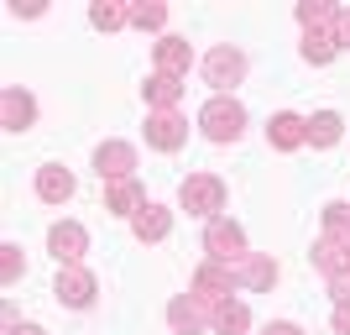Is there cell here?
Wrapping results in <instances>:
<instances>
[{
	"instance_id": "obj_1",
	"label": "cell",
	"mask_w": 350,
	"mask_h": 335,
	"mask_svg": "<svg viewBox=\"0 0 350 335\" xmlns=\"http://www.w3.org/2000/svg\"><path fill=\"white\" fill-rule=\"evenodd\" d=\"M199 126H204L209 142H235V136L246 132V105L235 100V95H215V100L199 110Z\"/></svg>"
},
{
	"instance_id": "obj_2",
	"label": "cell",
	"mask_w": 350,
	"mask_h": 335,
	"mask_svg": "<svg viewBox=\"0 0 350 335\" xmlns=\"http://www.w3.org/2000/svg\"><path fill=\"white\" fill-rule=\"evenodd\" d=\"M178 204L199 220H219V210H225V184H219L215 173H189L183 189H178Z\"/></svg>"
},
{
	"instance_id": "obj_3",
	"label": "cell",
	"mask_w": 350,
	"mask_h": 335,
	"mask_svg": "<svg viewBox=\"0 0 350 335\" xmlns=\"http://www.w3.org/2000/svg\"><path fill=\"white\" fill-rule=\"evenodd\" d=\"M204 251H209V262H225V267H241L251 257L246 251V231L235 225V220H209V231H204Z\"/></svg>"
},
{
	"instance_id": "obj_4",
	"label": "cell",
	"mask_w": 350,
	"mask_h": 335,
	"mask_svg": "<svg viewBox=\"0 0 350 335\" xmlns=\"http://www.w3.org/2000/svg\"><path fill=\"white\" fill-rule=\"evenodd\" d=\"M204 79H209V89H215V95H230V89L246 79V53H241V47H230V42L215 47V53L204 58Z\"/></svg>"
},
{
	"instance_id": "obj_5",
	"label": "cell",
	"mask_w": 350,
	"mask_h": 335,
	"mask_svg": "<svg viewBox=\"0 0 350 335\" xmlns=\"http://www.w3.org/2000/svg\"><path fill=\"white\" fill-rule=\"evenodd\" d=\"M167 325L178 335H204V330H215V309L199 293H178L173 304H167Z\"/></svg>"
},
{
	"instance_id": "obj_6",
	"label": "cell",
	"mask_w": 350,
	"mask_h": 335,
	"mask_svg": "<svg viewBox=\"0 0 350 335\" xmlns=\"http://www.w3.org/2000/svg\"><path fill=\"white\" fill-rule=\"evenodd\" d=\"M53 293H58V304L68 309H89L94 299H100V283H94V273L89 267H58V283H53Z\"/></svg>"
},
{
	"instance_id": "obj_7",
	"label": "cell",
	"mask_w": 350,
	"mask_h": 335,
	"mask_svg": "<svg viewBox=\"0 0 350 335\" xmlns=\"http://www.w3.org/2000/svg\"><path fill=\"white\" fill-rule=\"evenodd\" d=\"M183 142H189V121L178 116V110H152V116H146V147L178 152Z\"/></svg>"
},
{
	"instance_id": "obj_8",
	"label": "cell",
	"mask_w": 350,
	"mask_h": 335,
	"mask_svg": "<svg viewBox=\"0 0 350 335\" xmlns=\"http://www.w3.org/2000/svg\"><path fill=\"white\" fill-rule=\"evenodd\" d=\"M94 173H100L105 184L136 178V147L131 142H100V152H94Z\"/></svg>"
},
{
	"instance_id": "obj_9",
	"label": "cell",
	"mask_w": 350,
	"mask_h": 335,
	"mask_svg": "<svg viewBox=\"0 0 350 335\" xmlns=\"http://www.w3.org/2000/svg\"><path fill=\"white\" fill-rule=\"evenodd\" d=\"M235 288H241V283H235V267H225V262H204L199 273H193V293H199L209 309L225 304Z\"/></svg>"
},
{
	"instance_id": "obj_10",
	"label": "cell",
	"mask_w": 350,
	"mask_h": 335,
	"mask_svg": "<svg viewBox=\"0 0 350 335\" xmlns=\"http://www.w3.org/2000/svg\"><path fill=\"white\" fill-rule=\"evenodd\" d=\"M0 126H5V132H31V126H37V100H31L21 84L0 89Z\"/></svg>"
},
{
	"instance_id": "obj_11",
	"label": "cell",
	"mask_w": 350,
	"mask_h": 335,
	"mask_svg": "<svg viewBox=\"0 0 350 335\" xmlns=\"http://www.w3.org/2000/svg\"><path fill=\"white\" fill-rule=\"evenodd\" d=\"M47 247H53V257H58L63 267H73L89 251V231L79 225V220H58V225L47 231Z\"/></svg>"
},
{
	"instance_id": "obj_12",
	"label": "cell",
	"mask_w": 350,
	"mask_h": 335,
	"mask_svg": "<svg viewBox=\"0 0 350 335\" xmlns=\"http://www.w3.org/2000/svg\"><path fill=\"white\" fill-rule=\"evenodd\" d=\"M267 142L278 147V152H298L308 142V121L293 116V110H278V116L267 121Z\"/></svg>"
},
{
	"instance_id": "obj_13",
	"label": "cell",
	"mask_w": 350,
	"mask_h": 335,
	"mask_svg": "<svg viewBox=\"0 0 350 335\" xmlns=\"http://www.w3.org/2000/svg\"><path fill=\"white\" fill-rule=\"evenodd\" d=\"M335 27H340V16L324 21V27H304V58L314 63V69H324V63L340 53V32Z\"/></svg>"
},
{
	"instance_id": "obj_14",
	"label": "cell",
	"mask_w": 350,
	"mask_h": 335,
	"mask_svg": "<svg viewBox=\"0 0 350 335\" xmlns=\"http://www.w3.org/2000/svg\"><path fill=\"white\" fill-rule=\"evenodd\" d=\"M314 267H319L324 277H340L350 267V236H329L324 231L319 241H314Z\"/></svg>"
},
{
	"instance_id": "obj_15",
	"label": "cell",
	"mask_w": 350,
	"mask_h": 335,
	"mask_svg": "<svg viewBox=\"0 0 350 335\" xmlns=\"http://www.w3.org/2000/svg\"><path fill=\"white\" fill-rule=\"evenodd\" d=\"M157 73H173V79H183L189 73V63H193V42L189 37H157Z\"/></svg>"
},
{
	"instance_id": "obj_16",
	"label": "cell",
	"mask_w": 350,
	"mask_h": 335,
	"mask_svg": "<svg viewBox=\"0 0 350 335\" xmlns=\"http://www.w3.org/2000/svg\"><path fill=\"white\" fill-rule=\"evenodd\" d=\"M167 231H173V215H167L162 204H152V199H146L142 210L131 215V236L142 241V247H146V241H162Z\"/></svg>"
},
{
	"instance_id": "obj_17",
	"label": "cell",
	"mask_w": 350,
	"mask_h": 335,
	"mask_svg": "<svg viewBox=\"0 0 350 335\" xmlns=\"http://www.w3.org/2000/svg\"><path fill=\"white\" fill-rule=\"evenodd\" d=\"M73 189H79V184H73L68 168H58V162L37 168V194H42L47 204H68V199H73Z\"/></svg>"
},
{
	"instance_id": "obj_18",
	"label": "cell",
	"mask_w": 350,
	"mask_h": 335,
	"mask_svg": "<svg viewBox=\"0 0 350 335\" xmlns=\"http://www.w3.org/2000/svg\"><path fill=\"white\" fill-rule=\"evenodd\" d=\"M235 283H241V288H251V293H267L272 283H278V262H272V257H256V251H251L246 262L235 267Z\"/></svg>"
},
{
	"instance_id": "obj_19",
	"label": "cell",
	"mask_w": 350,
	"mask_h": 335,
	"mask_svg": "<svg viewBox=\"0 0 350 335\" xmlns=\"http://www.w3.org/2000/svg\"><path fill=\"white\" fill-rule=\"evenodd\" d=\"M142 204H146V194H142V184H136V178L105 184V210H110V215H136Z\"/></svg>"
},
{
	"instance_id": "obj_20",
	"label": "cell",
	"mask_w": 350,
	"mask_h": 335,
	"mask_svg": "<svg viewBox=\"0 0 350 335\" xmlns=\"http://www.w3.org/2000/svg\"><path fill=\"white\" fill-rule=\"evenodd\" d=\"M178 100H183V79H173V73H152L146 79V105L152 110H178Z\"/></svg>"
},
{
	"instance_id": "obj_21",
	"label": "cell",
	"mask_w": 350,
	"mask_h": 335,
	"mask_svg": "<svg viewBox=\"0 0 350 335\" xmlns=\"http://www.w3.org/2000/svg\"><path fill=\"white\" fill-rule=\"evenodd\" d=\"M246 325H251V309L241 304V299L215 304V335H246Z\"/></svg>"
},
{
	"instance_id": "obj_22",
	"label": "cell",
	"mask_w": 350,
	"mask_h": 335,
	"mask_svg": "<svg viewBox=\"0 0 350 335\" xmlns=\"http://www.w3.org/2000/svg\"><path fill=\"white\" fill-rule=\"evenodd\" d=\"M340 136H345V121H340L335 110H319V116H308V142H314V147H335Z\"/></svg>"
},
{
	"instance_id": "obj_23",
	"label": "cell",
	"mask_w": 350,
	"mask_h": 335,
	"mask_svg": "<svg viewBox=\"0 0 350 335\" xmlns=\"http://www.w3.org/2000/svg\"><path fill=\"white\" fill-rule=\"evenodd\" d=\"M89 21L100 32H120L131 27V5H110V0H100V5H89Z\"/></svg>"
},
{
	"instance_id": "obj_24",
	"label": "cell",
	"mask_w": 350,
	"mask_h": 335,
	"mask_svg": "<svg viewBox=\"0 0 350 335\" xmlns=\"http://www.w3.org/2000/svg\"><path fill=\"white\" fill-rule=\"evenodd\" d=\"M162 21H167V5H157V0L131 5V27H136V32H162Z\"/></svg>"
},
{
	"instance_id": "obj_25",
	"label": "cell",
	"mask_w": 350,
	"mask_h": 335,
	"mask_svg": "<svg viewBox=\"0 0 350 335\" xmlns=\"http://www.w3.org/2000/svg\"><path fill=\"white\" fill-rule=\"evenodd\" d=\"M0 277H5V283L27 277V257H21V247H11V241L0 247Z\"/></svg>"
},
{
	"instance_id": "obj_26",
	"label": "cell",
	"mask_w": 350,
	"mask_h": 335,
	"mask_svg": "<svg viewBox=\"0 0 350 335\" xmlns=\"http://www.w3.org/2000/svg\"><path fill=\"white\" fill-rule=\"evenodd\" d=\"M335 5H324V0H304V5H298V21H304V27H324V21H335Z\"/></svg>"
},
{
	"instance_id": "obj_27",
	"label": "cell",
	"mask_w": 350,
	"mask_h": 335,
	"mask_svg": "<svg viewBox=\"0 0 350 335\" xmlns=\"http://www.w3.org/2000/svg\"><path fill=\"white\" fill-rule=\"evenodd\" d=\"M329 293H335V304H345V299H350V267L340 277H329Z\"/></svg>"
},
{
	"instance_id": "obj_28",
	"label": "cell",
	"mask_w": 350,
	"mask_h": 335,
	"mask_svg": "<svg viewBox=\"0 0 350 335\" xmlns=\"http://www.w3.org/2000/svg\"><path fill=\"white\" fill-rule=\"evenodd\" d=\"M335 335H350V299L335 304Z\"/></svg>"
},
{
	"instance_id": "obj_29",
	"label": "cell",
	"mask_w": 350,
	"mask_h": 335,
	"mask_svg": "<svg viewBox=\"0 0 350 335\" xmlns=\"http://www.w3.org/2000/svg\"><path fill=\"white\" fill-rule=\"evenodd\" d=\"M262 335H304V330H298V325H293V320H272V325H267Z\"/></svg>"
},
{
	"instance_id": "obj_30",
	"label": "cell",
	"mask_w": 350,
	"mask_h": 335,
	"mask_svg": "<svg viewBox=\"0 0 350 335\" xmlns=\"http://www.w3.org/2000/svg\"><path fill=\"white\" fill-rule=\"evenodd\" d=\"M335 32H340V47H350V11H340V27Z\"/></svg>"
},
{
	"instance_id": "obj_31",
	"label": "cell",
	"mask_w": 350,
	"mask_h": 335,
	"mask_svg": "<svg viewBox=\"0 0 350 335\" xmlns=\"http://www.w3.org/2000/svg\"><path fill=\"white\" fill-rule=\"evenodd\" d=\"M5 335H47L42 325H16V330H5Z\"/></svg>"
}]
</instances>
